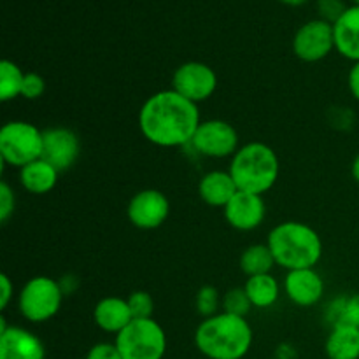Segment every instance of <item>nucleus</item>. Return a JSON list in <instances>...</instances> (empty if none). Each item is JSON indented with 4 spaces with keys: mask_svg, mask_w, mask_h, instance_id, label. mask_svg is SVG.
Segmentation results:
<instances>
[{
    "mask_svg": "<svg viewBox=\"0 0 359 359\" xmlns=\"http://www.w3.org/2000/svg\"><path fill=\"white\" fill-rule=\"evenodd\" d=\"M123 359H163L167 353V333L154 318L133 319L114 337Z\"/></svg>",
    "mask_w": 359,
    "mask_h": 359,
    "instance_id": "0eeeda50",
    "label": "nucleus"
},
{
    "mask_svg": "<svg viewBox=\"0 0 359 359\" xmlns=\"http://www.w3.org/2000/svg\"><path fill=\"white\" fill-rule=\"evenodd\" d=\"M335 49L351 62H359V6L349 7L333 23Z\"/></svg>",
    "mask_w": 359,
    "mask_h": 359,
    "instance_id": "a211bd4d",
    "label": "nucleus"
},
{
    "mask_svg": "<svg viewBox=\"0 0 359 359\" xmlns=\"http://www.w3.org/2000/svg\"><path fill=\"white\" fill-rule=\"evenodd\" d=\"M128 221L139 230H156L170 216V202L163 191L154 188L137 191L126 207Z\"/></svg>",
    "mask_w": 359,
    "mask_h": 359,
    "instance_id": "9d476101",
    "label": "nucleus"
},
{
    "mask_svg": "<svg viewBox=\"0 0 359 359\" xmlns=\"http://www.w3.org/2000/svg\"><path fill=\"white\" fill-rule=\"evenodd\" d=\"M242 273L245 277L263 276V273H272V269L276 266L272 251L266 244H252L242 251L238 258Z\"/></svg>",
    "mask_w": 359,
    "mask_h": 359,
    "instance_id": "4be33fe9",
    "label": "nucleus"
},
{
    "mask_svg": "<svg viewBox=\"0 0 359 359\" xmlns=\"http://www.w3.org/2000/svg\"><path fill=\"white\" fill-rule=\"evenodd\" d=\"M84 359H123L114 342H98L88 351Z\"/></svg>",
    "mask_w": 359,
    "mask_h": 359,
    "instance_id": "c756f323",
    "label": "nucleus"
},
{
    "mask_svg": "<svg viewBox=\"0 0 359 359\" xmlns=\"http://www.w3.org/2000/svg\"><path fill=\"white\" fill-rule=\"evenodd\" d=\"M0 359H46L44 342L30 330L13 325L0 333Z\"/></svg>",
    "mask_w": 359,
    "mask_h": 359,
    "instance_id": "2eb2a0df",
    "label": "nucleus"
},
{
    "mask_svg": "<svg viewBox=\"0 0 359 359\" xmlns=\"http://www.w3.org/2000/svg\"><path fill=\"white\" fill-rule=\"evenodd\" d=\"M328 359H359V328L351 325H335L325 342Z\"/></svg>",
    "mask_w": 359,
    "mask_h": 359,
    "instance_id": "aec40b11",
    "label": "nucleus"
},
{
    "mask_svg": "<svg viewBox=\"0 0 359 359\" xmlns=\"http://www.w3.org/2000/svg\"><path fill=\"white\" fill-rule=\"evenodd\" d=\"M221 309H223V312H228V314L245 318L249 314V311L252 309V305L249 302L248 294H245L244 287H231V290H228L223 294Z\"/></svg>",
    "mask_w": 359,
    "mask_h": 359,
    "instance_id": "393cba45",
    "label": "nucleus"
},
{
    "mask_svg": "<svg viewBox=\"0 0 359 359\" xmlns=\"http://www.w3.org/2000/svg\"><path fill=\"white\" fill-rule=\"evenodd\" d=\"M255 342V332L241 316L217 312L200 321L195 330V346L207 359H244Z\"/></svg>",
    "mask_w": 359,
    "mask_h": 359,
    "instance_id": "f03ea898",
    "label": "nucleus"
},
{
    "mask_svg": "<svg viewBox=\"0 0 359 359\" xmlns=\"http://www.w3.org/2000/svg\"><path fill=\"white\" fill-rule=\"evenodd\" d=\"M333 48H335V35H333V25L330 21H309L294 34L293 51L302 62H321L332 53Z\"/></svg>",
    "mask_w": 359,
    "mask_h": 359,
    "instance_id": "9b49d317",
    "label": "nucleus"
},
{
    "mask_svg": "<svg viewBox=\"0 0 359 359\" xmlns=\"http://www.w3.org/2000/svg\"><path fill=\"white\" fill-rule=\"evenodd\" d=\"M81 153V142L76 132L67 126H53L44 130V151L42 158L58 172L74 167Z\"/></svg>",
    "mask_w": 359,
    "mask_h": 359,
    "instance_id": "f8f14e48",
    "label": "nucleus"
},
{
    "mask_svg": "<svg viewBox=\"0 0 359 359\" xmlns=\"http://www.w3.org/2000/svg\"><path fill=\"white\" fill-rule=\"evenodd\" d=\"M283 2L287 4V6H302L305 0H283Z\"/></svg>",
    "mask_w": 359,
    "mask_h": 359,
    "instance_id": "f704fd0d",
    "label": "nucleus"
},
{
    "mask_svg": "<svg viewBox=\"0 0 359 359\" xmlns=\"http://www.w3.org/2000/svg\"><path fill=\"white\" fill-rule=\"evenodd\" d=\"M46 91V81L41 74L37 72H27L25 74L23 88H21V97L27 100H37L44 95Z\"/></svg>",
    "mask_w": 359,
    "mask_h": 359,
    "instance_id": "cd10ccee",
    "label": "nucleus"
},
{
    "mask_svg": "<svg viewBox=\"0 0 359 359\" xmlns=\"http://www.w3.org/2000/svg\"><path fill=\"white\" fill-rule=\"evenodd\" d=\"M351 175H353L354 181L359 184V153L354 156L353 160V165H351Z\"/></svg>",
    "mask_w": 359,
    "mask_h": 359,
    "instance_id": "72a5a7b5",
    "label": "nucleus"
},
{
    "mask_svg": "<svg viewBox=\"0 0 359 359\" xmlns=\"http://www.w3.org/2000/svg\"><path fill=\"white\" fill-rule=\"evenodd\" d=\"M319 13L323 14V20L325 21H333L335 23L344 13H346V7H344L342 0H319Z\"/></svg>",
    "mask_w": 359,
    "mask_h": 359,
    "instance_id": "7c9ffc66",
    "label": "nucleus"
},
{
    "mask_svg": "<svg viewBox=\"0 0 359 359\" xmlns=\"http://www.w3.org/2000/svg\"><path fill=\"white\" fill-rule=\"evenodd\" d=\"M347 86H349V91L354 97V100L359 102V62L353 63V67H351L349 76H347Z\"/></svg>",
    "mask_w": 359,
    "mask_h": 359,
    "instance_id": "473e14b6",
    "label": "nucleus"
},
{
    "mask_svg": "<svg viewBox=\"0 0 359 359\" xmlns=\"http://www.w3.org/2000/svg\"><path fill=\"white\" fill-rule=\"evenodd\" d=\"M14 298V284L7 273L0 276V309L6 311L9 307L11 300Z\"/></svg>",
    "mask_w": 359,
    "mask_h": 359,
    "instance_id": "2f4dec72",
    "label": "nucleus"
},
{
    "mask_svg": "<svg viewBox=\"0 0 359 359\" xmlns=\"http://www.w3.org/2000/svg\"><path fill=\"white\" fill-rule=\"evenodd\" d=\"M63 297L65 293L60 280L49 276H35L28 279L18 293V311L28 323H48L62 309Z\"/></svg>",
    "mask_w": 359,
    "mask_h": 359,
    "instance_id": "39448f33",
    "label": "nucleus"
},
{
    "mask_svg": "<svg viewBox=\"0 0 359 359\" xmlns=\"http://www.w3.org/2000/svg\"><path fill=\"white\" fill-rule=\"evenodd\" d=\"M60 172L44 158L32 161L20 168V184L32 195H48L58 184Z\"/></svg>",
    "mask_w": 359,
    "mask_h": 359,
    "instance_id": "6ab92c4d",
    "label": "nucleus"
},
{
    "mask_svg": "<svg viewBox=\"0 0 359 359\" xmlns=\"http://www.w3.org/2000/svg\"><path fill=\"white\" fill-rule=\"evenodd\" d=\"M238 188L228 170H210L198 181V195L209 207L224 209L231 198L237 195Z\"/></svg>",
    "mask_w": 359,
    "mask_h": 359,
    "instance_id": "f3484780",
    "label": "nucleus"
},
{
    "mask_svg": "<svg viewBox=\"0 0 359 359\" xmlns=\"http://www.w3.org/2000/svg\"><path fill=\"white\" fill-rule=\"evenodd\" d=\"M228 172L238 191L263 196L279 181L280 161L269 144L252 140L238 147L237 153L230 158Z\"/></svg>",
    "mask_w": 359,
    "mask_h": 359,
    "instance_id": "20e7f679",
    "label": "nucleus"
},
{
    "mask_svg": "<svg viewBox=\"0 0 359 359\" xmlns=\"http://www.w3.org/2000/svg\"><path fill=\"white\" fill-rule=\"evenodd\" d=\"M128 305L133 319H149L154 314V298L147 291H133L128 294Z\"/></svg>",
    "mask_w": 359,
    "mask_h": 359,
    "instance_id": "bb28decb",
    "label": "nucleus"
},
{
    "mask_svg": "<svg viewBox=\"0 0 359 359\" xmlns=\"http://www.w3.org/2000/svg\"><path fill=\"white\" fill-rule=\"evenodd\" d=\"M133 321L132 311L126 298L105 297L97 302L93 309V323L98 330L111 335H118Z\"/></svg>",
    "mask_w": 359,
    "mask_h": 359,
    "instance_id": "dca6fc26",
    "label": "nucleus"
},
{
    "mask_svg": "<svg viewBox=\"0 0 359 359\" xmlns=\"http://www.w3.org/2000/svg\"><path fill=\"white\" fill-rule=\"evenodd\" d=\"M25 74L20 67L11 60H2L0 63V100L11 102L21 97Z\"/></svg>",
    "mask_w": 359,
    "mask_h": 359,
    "instance_id": "b1692460",
    "label": "nucleus"
},
{
    "mask_svg": "<svg viewBox=\"0 0 359 359\" xmlns=\"http://www.w3.org/2000/svg\"><path fill=\"white\" fill-rule=\"evenodd\" d=\"M172 90L198 105L216 93L217 76L207 63L186 62L175 69L172 76Z\"/></svg>",
    "mask_w": 359,
    "mask_h": 359,
    "instance_id": "1a4fd4ad",
    "label": "nucleus"
},
{
    "mask_svg": "<svg viewBox=\"0 0 359 359\" xmlns=\"http://www.w3.org/2000/svg\"><path fill=\"white\" fill-rule=\"evenodd\" d=\"M200 123L198 105L172 88L151 95L139 111V128L144 139L165 149L191 144Z\"/></svg>",
    "mask_w": 359,
    "mask_h": 359,
    "instance_id": "f257e3e1",
    "label": "nucleus"
},
{
    "mask_svg": "<svg viewBox=\"0 0 359 359\" xmlns=\"http://www.w3.org/2000/svg\"><path fill=\"white\" fill-rule=\"evenodd\" d=\"M44 151V130L34 123L7 121L0 128V160L13 168H23L25 165L42 158Z\"/></svg>",
    "mask_w": 359,
    "mask_h": 359,
    "instance_id": "423d86ee",
    "label": "nucleus"
},
{
    "mask_svg": "<svg viewBox=\"0 0 359 359\" xmlns=\"http://www.w3.org/2000/svg\"><path fill=\"white\" fill-rule=\"evenodd\" d=\"M283 290L291 304L298 307H314L325 297L326 284L316 269L290 270L284 277Z\"/></svg>",
    "mask_w": 359,
    "mask_h": 359,
    "instance_id": "ddd939ff",
    "label": "nucleus"
},
{
    "mask_svg": "<svg viewBox=\"0 0 359 359\" xmlns=\"http://www.w3.org/2000/svg\"><path fill=\"white\" fill-rule=\"evenodd\" d=\"M200 156L210 160L231 158L241 147V137L237 128L224 119H205L200 123L191 144Z\"/></svg>",
    "mask_w": 359,
    "mask_h": 359,
    "instance_id": "6e6552de",
    "label": "nucleus"
},
{
    "mask_svg": "<svg viewBox=\"0 0 359 359\" xmlns=\"http://www.w3.org/2000/svg\"><path fill=\"white\" fill-rule=\"evenodd\" d=\"M245 294L255 309H270L280 297V284L272 273L248 277L244 286Z\"/></svg>",
    "mask_w": 359,
    "mask_h": 359,
    "instance_id": "412c9836",
    "label": "nucleus"
},
{
    "mask_svg": "<svg viewBox=\"0 0 359 359\" xmlns=\"http://www.w3.org/2000/svg\"><path fill=\"white\" fill-rule=\"evenodd\" d=\"M224 219L233 230L252 231L263 224L266 217V203L262 195L237 191V195L223 209Z\"/></svg>",
    "mask_w": 359,
    "mask_h": 359,
    "instance_id": "4468645a",
    "label": "nucleus"
},
{
    "mask_svg": "<svg viewBox=\"0 0 359 359\" xmlns=\"http://www.w3.org/2000/svg\"><path fill=\"white\" fill-rule=\"evenodd\" d=\"M16 209V195L7 181L0 182V223L6 224Z\"/></svg>",
    "mask_w": 359,
    "mask_h": 359,
    "instance_id": "c85d7f7f",
    "label": "nucleus"
},
{
    "mask_svg": "<svg viewBox=\"0 0 359 359\" xmlns=\"http://www.w3.org/2000/svg\"><path fill=\"white\" fill-rule=\"evenodd\" d=\"M354 2H356V4H358V6H359V0H354Z\"/></svg>",
    "mask_w": 359,
    "mask_h": 359,
    "instance_id": "c9c22d12",
    "label": "nucleus"
},
{
    "mask_svg": "<svg viewBox=\"0 0 359 359\" xmlns=\"http://www.w3.org/2000/svg\"><path fill=\"white\" fill-rule=\"evenodd\" d=\"M326 316H328V321L332 326L351 325L359 328V293L335 298L328 305Z\"/></svg>",
    "mask_w": 359,
    "mask_h": 359,
    "instance_id": "5701e85b",
    "label": "nucleus"
},
{
    "mask_svg": "<svg viewBox=\"0 0 359 359\" xmlns=\"http://www.w3.org/2000/svg\"><path fill=\"white\" fill-rule=\"evenodd\" d=\"M221 300H223V297H221L219 291H217L216 287L202 286L198 290V293H196V298H195L196 312H198L203 319L210 318V316H216L217 312H219Z\"/></svg>",
    "mask_w": 359,
    "mask_h": 359,
    "instance_id": "a878e982",
    "label": "nucleus"
},
{
    "mask_svg": "<svg viewBox=\"0 0 359 359\" xmlns=\"http://www.w3.org/2000/svg\"><path fill=\"white\" fill-rule=\"evenodd\" d=\"M266 245L276 265L284 270L316 269L323 258V238L318 231L302 221H284L269 231Z\"/></svg>",
    "mask_w": 359,
    "mask_h": 359,
    "instance_id": "7ed1b4c3",
    "label": "nucleus"
}]
</instances>
